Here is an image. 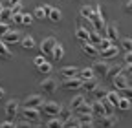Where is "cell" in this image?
Listing matches in <instances>:
<instances>
[{
  "mask_svg": "<svg viewBox=\"0 0 132 128\" xmlns=\"http://www.w3.org/2000/svg\"><path fill=\"white\" fill-rule=\"evenodd\" d=\"M19 114L22 115V121H28V123H40V112L39 108H26L22 106L19 110Z\"/></svg>",
  "mask_w": 132,
  "mask_h": 128,
  "instance_id": "obj_1",
  "label": "cell"
},
{
  "mask_svg": "<svg viewBox=\"0 0 132 128\" xmlns=\"http://www.w3.org/2000/svg\"><path fill=\"white\" fill-rule=\"evenodd\" d=\"M40 108H42V112H44L46 115H50V117H57L59 110H61V104L55 103V101H48V103H42Z\"/></svg>",
  "mask_w": 132,
  "mask_h": 128,
  "instance_id": "obj_2",
  "label": "cell"
},
{
  "mask_svg": "<svg viewBox=\"0 0 132 128\" xmlns=\"http://www.w3.org/2000/svg\"><path fill=\"white\" fill-rule=\"evenodd\" d=\"M42 103H44V97L39 95V93H35V95H28L24 99V103H22V106H26V108H40Z\"/></svg>",
  "mask_w": 132,
  "mask_h": 128,
  "instance_id": "obj_3",
  "label": "cell"
},
{
  "mask_svg": "<svg viewBox=\"0 0 132 128\" xmlns=\"http://www.w3.org/2000/svg\"><path fill=\"white\" fill-rule=\"evenodd\" d=\"M112 83H114V88H116V92H121V90H125V88H128L130 86V79H127L125 75H116L114 79H112Z\"/></svg>",
  "mask_w": 132,
  "mask_h": 128,
  "instance_id": "obj_4",
  "label": "cell"
},
{
  "mask_svg": "<svg viewBox=\"0 0 132 128\" xmlns=\"http://www.w3.org/2000/svg\"><path fill=\"white\" fill-rule=\"evenodd\" d=\"M108 66H110V64H108L106 60H97V62H94V66H92V70H94L95 77H106Z\"/></svg>",
  "mask_w": 132,
  "mask_h": 128,
  "instance_id": "obj_5",
  "label": "cell"
},
{
  "mask_svg": "<svg viewBox=\"0 0 132 128\" xmlns=\"http://www.w3.org/2000/svg\"><path fill=\"white\" fill-rule=\"evenodd\" d=\"M20 39H22V33L20 31H13V29H9L6 35H2L4 44H16V42H20Z\"/></svg>",
  "mask_w": 132,
  "mask_h": 128,
  "instance_id": "obj_6",
  "label": "cell"
},
{
  "mask_svg": "<svg viewBox=\"0 0 132 128\" xmlns=\"http://www.w3.org/2000/svg\"><path fill=\"white\" fill-rule=\"evenodd\" d=\"M55 44H57V40H55L53 37L44 39V40L40 42V51H42V55H52L53 48H55Z\"/></svg>",
  "mask_w": 132,
  "mask_h": 128,
  "instance_id": "obj_7",
  "label": "cell"
},
{
  "mask_svg": "<svg viewBox=\"0 0 132 128\" xmlns=\"http://www.w3.org/2000/svg\"><path fill=\"white\" fill-rule=\"evenodd\" d=\"M99 55H101V59H103V60H110V59H116V57L119 55V46L112 44L110 48H106V50H103V51H99Z\"/></svg>",
  "mask_w": 132,
  "mask_h": 128,
  "instance_id": "obj_8",
  "label": "cell"
},
{
  "mask_svg": "<svg viewBox=\"0 0 132 128\" xmlns=\"http://www.w3.org/2000/svg\"><path fill=\"white\" fill-rule=\"evenodd\" d=\"M57 81H55V79H52V77H46L44 79V81L40 83V90L44 92V93H53L55 90H57Z\"/></svg>",
  "mask_w": 132,
  "mask_h": 128,
  "instance_id": "obj_9",
  "label": "cell"
},
{
  "mask_svg": "<svg viewBox=\"0 0 132 128\" xmlns=\"http://www.w3.org/2000/svg\"><path fill=\"white\" fill-rule=\"evenodd\" d=\"M81 84H82V81H81V79L79 77H72V79H64V81H62V88L64 90H79L81 88Z\"/></svg>",
  "mask_w": 132,
  "mask_h": 128,
  "instance_id": "obj_10",
  "label": "cell"
},
{
  "mask_svg": "<svg viewBox=\"0 0 132 128\" xmlns=\"http://www.w3.org/2000/svg\"><path fill=\"white\" fill-rule=\"evenodd\" d=\"M94 123H97L99 128H114L116 126V117L114 115H103V117H99Z\"/></svg>",
  "mask_w": 132,
  "mask_h": 128,
  "instance_id": "obj_11",
  "label": "cell"
},
{
  "mask_svg": "<svg viewBox=\"0 0 132 128\" xmlns=\"http://www.w3.org/2000/svg\"><path fill=\"white\" fill-rule=\"evenodd\" d=\"M19 108H20V104L16 103L15 99H13V101H7V104H6V115H7V119L16 117V114H19Z\"/></svg>",
  "mask_w": 132,
  "mask_h": 128,
  "instance_id": "obj_12",
  "label": "cell"
},
{
  "mask_svg": "<svg viewBox=\"0 0 132 128\" xmlns=\"http://www.w3.org/2000/svg\"><path fill=\"white\" fill-rule=\"evenodd\" d=\"M105 37L114 44L116 40L119 39V31H118V28H116L114 24H110V26H106V29H105Z\"/></svg>",
  "mask_w": 132,
  "mask_h": 128,
  "instance_id": "obj_13",
  "label": "cell"
},
{
  "mask_svg": "<svg viewBox=\"0 0 132 128\" xmlns=\"http://www.w3.org/2000/svg\"><path fill=\"white\" fill-rule=\"evenodd\" d=\"M61 75H62V79L77 77L79 75V68L77 66H64V68H61Z\"/></svg>",
  "mask_w": 132,
  "mask_h": 128,
  "instance_id": "obj_14",
  "label": "cell"
},
{
  "mask_svg": "<svg viewBox=\"0 0 132 128\" xmlns=\"http://www.w3.org/2000/svg\"><path fill=\"white\" fill-rule=\"evenodd\" d=\"M90 106H92V115H94V119L97 117H103L105 115V108H103V104L99 103V101H94V103H90Z\"/></svg>",
  "mask_w": 132,
  "mask_h": 128,
  "instance_id": "obj_15",
  "label": "cell"
},
{
  "mask_svg": "<svg viewBox=\"0 0 132 128\" xmlns=\"http://www.w3.org/2000/svg\"><path fill=\"white\" fill-rule=\"evenodd\" d=\"M82 53L88 55V57H97L99 55V50H97V46H94L90 42H85V44H82Z\"/></svg>",
  "mask_w": 132,
  "mask_h": 128,
  "instance_id": "obj_16",
  "label": "cell"
},
{
  "mask_svg": "<svg viewBox=\"0 0 132 128\" xmlns=\"http://www.w3.org/2000/svg\"><path fill=\"white\" fill-rule=\"evenodd\" d=\"M77 77L81 79V81H90V79H95V73H94L92 68H82V70H79Z\"/></svg>",
  "mask_w": 132,
  "mask_h": 128,
  "instance_id": "obj_17",
  "label": "cell"
},
{
  "mask_svg": "<svg viewBox=\"0 0 132 128\" xmlns=\"http://www.w3.org/2000/svg\"><path fill=\"white\" fill-rule=\"evenodd\" d=\"M85 114H92V106H90V103H86V101L73 110V115H85Z\"/></svg>",
  "mask_w": 132,
  "mask_h": 128,
  "instance_id": "obj_18",
  "label": "cell"
},
{
  "mask_svg": "<svg viewBox=\"0 0 132 128\" xmlns=\"http://www.w3.org/2000/svg\"><path fill=\"white\" fill-rule=\"evenodd\" d=\"M72 115H73V110H72V108H64V106H61L59 114H57V117H59V121H61V123H64L66 119H70Z\"/></svg>",
  "mask_w": 132,
  "mask_h": 128,
  "instance_id": "obj_19",
  "label": "cell"
},
{
  "mask_svg": "<svg viewBox=\"0 0 132 128\" xmlns=\"http://www.w3.org/2000/svg\"><path fill=\"white\" fill-rule=\"evenodd\" d=\"M20 44H22L24 50H33V48H35V39L31 35H26V37L20 39Z\"/></svg>",
  "mask_w": 132,
  "mask_h": 128,
  "instance_id": "obj_20",
  "label": "cell"
},
{
  "mask_svg": "<svg viewBox=\"0 0 132 128\" xmlns=\"http://www.w3.org/2000/svg\"><path fill=\"white\" fill-rule=\"evenodd\" d=\"M61 19H62V15H61V11L57 9V7H52V11L48 13V19L46 20H52V22H61Z\"/></svg>",
  "mask_w": 132,
  "mask_h": 128,
  "instance_id": "obj_21",
  "label": "cell"
},
{
  "mask_svg": "<svg viewBox=\"0 0 132 128\" xmlns=\"http://www.w3.org/2000/svg\"><path fill=\"white\" fill-rule=\"evenodd\" d=\"M62 55H64V48H62V44L57 42L55 48H53V51H52V59H53V60H61Z\"/></svg>",
  "mask_w": 132,
  "mask_h": 128,
  "instance_id": "obj_22",
  "label": "cell"
},
{
  "mask_svg": "<svg viewBox=\"0 0 132 128\" xmlns=\"http://www.w3.org/2000/svg\"><path fill=\"white\" fill-rule=\"evenodd\" d=\"M75 37H77L82 44H85V42H88V31L82 28V26H79V28L75 29Z\"/></svg>",
  "mask_w": 132,
  "mask_h": 128,
  "instance_id": "obj_23",
  "label": "cell"
},
{
  "mask_svg": "<svg viewBox=\"0 0 132 128\" xmlns=\"http://www.w3.org/2000/svg\"><path fill=\"white\" fill-rule=\"evenodd\" d=\"M81 88L85 90V92H88V93H92V92L97 88V83H95V79H90V81H82Z\"/></svg>",
  "mask_w": 132,
  "mask_h": 128,
  "instance_id": "obj_24",
  "label": "cell"
},
{
  "mask_svg": "<svg viewBox=\"0 0 132 128\" xmlns=\"http://www.w3.org/2000/svg\"><path fill=\"white\" fill-rule=\"evenodd\" d=\"M110 104H112V108H118V103H119V97H118V93L116 92H106V97H105Z\"/></svg>",
  "mask_w": 132,
  "mask_h": 128,
  "instance_id": "obj_25",
  "label": "cell"
},
{
  "mask_svg": "<svg viewBox=\"0 0 132 128\" xmlns=\"http://www.w3.org/2000/svg\"><path fill=\"white\" fill-rule=\"evenodd\" d=\"M92 95H94V101H101V99H105V97H106V90H105V88H101V86H97V88L92 92Z\"/></svg>",
  "mask_w": 132,
  "mask_h": 128,
  "instance_id": "obj_26",
  "label": "cell"
},
{
  "mask_svg": "<svg viewBox=\"0 0 132 128\" xmlns=\"http://www.w3.org/2000/svg\"><path fill=\"white\" fill-rule=\"evenodd\" d=\"M79 15H81L82 20H90V19H92V7H90V6H82V7L79 9Z\"/></svg>",
  "mask_w": 132,
  "mask_h": 128,
  "instance_id": "obj_27",
  "label": "cell"
},
{
  "mask_svg": "<svg viewBox=\"0 0 132 128\" xmlns=\"http://www.w3.org/2000/svg\"><path fill=\"white\" fill-rule=\"evenodd\" d=\"M82 103H85V95H81V93H79V95H75V97L70 101V106H68V108L75 110V108H77V106H81Z\"/></svg>",
  "mask_w": 132,
  "mask_h": 128,
  "instance_id": "obj_28",
  "label": "cell"
},
{
  "mask_svg": "<svg viewBox=\"0 0 132 128\" xmlns=\"http://www.w3.org/2000/svg\"><path fill=\"white\" fill-rule=\"evenodd\" d=\"M101 39H103V37L99 35L97 31H90V33H88V42H90V44H94V46H97L99 42H101Z\"/></svg>",
  "mask_w": 132,
  "mask_h": 128,
  "instance_id": "obj_29",
  "label": "cell"
},
{
  "mask_svg": "<svg viewBox=\"0 0 132 128\" xmlns=\"http://www.w3.org/2000/svg\"><path fill=\"white\" fill-rule=\"evenodd\" d=\"M77 126H79V121H77L75 115H72L70 119H66V121L62 123V128H77Z\"/></svg>",
  "mask_w": 132,
  "mask_h": 128,
  "instance_id": "obj_30",
  "label": "cell"
},
{
  "mask_svg": "<svg viewBox=\"0 0 132 128\" xmlns=\"http://www.w3.org/2000/svg\"><path fill=\"white\" fill-rule=\"evenodd\" d=\"M118 108H119L121 112H128V110H130V99L121 97V99H119V103H118Z\"/></svg>",
  "mask_w": 132,
  "mask_h": 128,
  "instance_id": "obj_31",
  "label": "cell"
},
{
  "mask_svg": "<svg viewBox=\"0 0 132 128\" xmlns=\"http://www.w3.org/2000/svg\"><path fill=\"white\" fill-rule=\"evenodd\" d=\"M52 70H53V66H52V64H50L48 60H44L40 66H39V71L44 73V75H50V73H52Z\"/></svg>",
  "mask_w": 132,
  "mask_h": 128,
  "instance_id": "obj_32",
  "label": "cell"
},
{
  "mask_svg": "<svg viewBox=\"0 0 132 128\" xmlns=\"http://www.w3.org/2000/svg\"><path fill=\"white\" fill-rule=\"evenodd\" d=\"M11 20V9L9 7H2V13H0V22H9Z\"/></svg>",
  "mask_w": 132,
  "mask_h": 128,
  "instance_id": "obj_33",
  "label": "cell"
},
{
  "mask_svg": "<svg viewBox=\"0 0 132 128\" xmlns=\"http://www.w3.org/2000/svg\"><path fill=\"white\" fill-rule=\"evenodd\" d=\"M0 57L2 59H9L11 57V51L7 50V44H4L2 40H0Z\"/></svg>",
  "mask_w": 132,
  "mask_h": 128,
  "instance_id": "obj_34",
  "label": "cell"
},
{
  "mask_svg": "<svg viewBox=\"0 0 132 128\" xmlns=\"http://www.w3.org/2000/svg\"><path fill=\"white\" fill-rule=\"evenodd\" d=\"M46 128H62V123L59 121V117H52L46 123Z\"/></svg>",
  "mask_w": 132,
  "mask_h": 128,
  "instance_id": "obj_35",
  "label": "cell"
},
{
  "mask_svg": "<svg viewBox=\"0 0 132 128\" xmlns=\"http://www.w3.org/2000/svg\"><path fill=\"white\" fill-rule=\"evenodd\" d=\"M33 17H35L37 20H46V13H44V9H42V6H39L35 11H33Z\"/></svg>",
  "mask_w": 132,
  "mask_h": 128,
  "instance_id": "obj_36",
  "label": "cell"
},
{
  "mask_svg": "<svg viewBox=\"0 0 132 128\" xmlns=\"http://www.w3.org/2000/svg\"><path fill=\"white\" fill-rule=\"evenodd\" d=\"M79 123H94V115L92 114H85V115H75Z\"/></svg>",
  "mask_w": 132,
  "mask_h": 128,
  "instance_id": "obj_37",
  "label": "cell"
},
{
  "mask_svg": "<svg viewBox=\"0 0 132 128\" xmlns=\"http://www.w3.org/2000/svg\"><path fill=\"white\" fill-rule=\"evenodd\" d=\"M121 48L125 51H132V40L128 39V37H125L123 40H121Z\"/></svg>",
  "mask_w": 132,
  "mask_h": 128,
  "instance_id": "obj_38",
  "label": "cell"
},
{
  "mask_svg": "<svg viewBox=\"0 0 132 128\" xmlns=\"http://www.w3.org/2000/svg\"><path fill=\"white\" fill-rule=\"evenodd\" d=\"M110 46H112V42H110L108 39H101V42L97 44V50L103 51V50H106V48H110Z\"/></svg>",
  "mask_w": 132,
  "mask_h": 128,
  "instance_id": "obj_39",
  "label": "cell"
},
{
  "mask_svg": "<svg viewBox=\"0 0 132 128\" xmlns=\"http://www.w3.org/2000/svg\"><path fill=\"white\" fill-rule=\"evenodd\" d=\"M31 22H33V17L29 13H22V24L24 26H31Z\"/></svg>",
  "mask_w": 132,
  "mask_h": 128,
  "instance_id": "obj_40",
  "label": "cell"
},
{
  "mask_svg": "<svg viewBox=\"0 0 132 128\" xmlns=\"http://www.w3.org/2000/svg\"><path fill=\"white\" fill-rule=\"evenodd\" d=\"M11 20L16 22V24H22V13H15V15H11Z\"/></svg>",
  "mask_w": 132,
  "mask_h": 128,
  "instance_id": "obj_41",
  "label": "cell"
},
{
  "mask_svg": "<svg viewBox=\"0 0 132 128\" xmlns=\"http://www.w3.org/2000/svg\"><path fill=\"white\" fill-rule=\"evenodd\" d=\"M7 31H9V26H7L6 22H0V37H2V35H6Z\"/></svg>",
  "mask_w": 132,
  "mask_h": 128,
  "instance_id": "obj_42",
  "label": "cell"
},
{
  "mask_svg": "<svg viewBox=\"0 0 132 128\" xmlns=\"http://www.w3.org/2000/svg\"><path fill=\"white\" fill-rule=\"evenodd\" d=\"M125 66H132V51L125 53Z\"/></svg>",
  "mask_w": 132,
  "mask_h": 128,
  "instance_id": "obj_43",
  "label": "cell"
},
{
  "mask_svg": "<svg viewBox=\"0 0 132 128\" xmlns=\"http://www.w3.org/2000/svg\"><path fill=\"white\" fill-rule=\"evenodd\" d=\"M15 128H31V123H28V121H20V123H15Z\"/></svg>",
  "mask_w": 132,
  "mask_h": 128,
  "instance_id": "obj_44",
  "label": "cell"
},
{
  "mask_svg": "<svg viewBox=\"0 0 132 128\" xmlns=\"http://www.w3.org/2000/svg\"><path fill=\"white\" fill-rule=\"evenodd\" d=\"M44 60H46V59H44V55H39V57H35V59H33V64H35V66L39 68V66H40V64H42Z\"/></svg>",
  "mask_w": 132,
  "mask_h": 128,
  "instance_id": "obj_45",
  "label": "cell"
},
{
  "mask_svg": "<svg viewBox=\"0 0 132 128\" xmlns=\"http://www.w3.org/2000/svg\"><path fill=\"white\" fill-rule=\"evenodd\" d=\"M0 128H15V123L9 119V121H4L2 124H0Z\"/></svg>",
  "mask_w": 132,
  "mask_h": 128,
  "instance_id": "obj_46",
  "label": "cell"
},
{
  "mask_svg": "<svg viewBox=\"0 0 132 128\" xmlns=\"http://www.w3.org/2000/svg\"><path fill=\"white\" fill-rule=\"evenodd\" d=\"M9 9H11V15H15V13H22V6H20V4H16V6L9 7Z\"/></svg>",
  "mask_w": 132,
  "mask_h": 128,
  "instance_id": "obj_47",
  "label": "cell"
},
{
  "mask_svg": "<svg viewBox=\"0 0 132 128\" xmlns=\"http://www.w3.org/2000/svg\"><path fill=\"white\" fill-rule=\"evenodd\" d=\"M77 128H94V123H79Z\"/></svg>",
  "mask_w": 132,
  "mask_h": 128,
  "instance_id": "obj_48",
  "label": "cell"
},
{
  "mask_svg": "<svg viewBox=\"0 0 132 128\" xmlns=\"http://www.w3.org/2000/svg\"><path fill=\"white\" fill-rule=\"evenodd\" d=\"M42 9H44V13H46V19H48V13L52 11V6H48V4H46V6H42Z\"/></svg>",
  "mask_w": 132,
  "mask_h": 128,
  "instance_id": "obj_49",
  "label": "cell"
},
{
  "mask_svg": "<svg viewBox=\"0 0 132 128\" xmlns=\"http://www.w3.org/2000/svg\"><path fill=\"white\" fill-rule=\"evenodd\" d=\"M7 4L13 7V6H16V4H20V0H7Z\"/></svg>",
  "mask_w": 132,
  "mask_h": 128,
  "instance_id": "obj_50",
  "label": "cell"
},
{
  "mask_svg": "<svg viewBox=\"0 0 132 128\" xmlns=\"http://www.w3.org/2000/svg\"><path fill=\"white\" fill-rule=\"evenodd\" d=\"M130 6H132V2H130V0H127V4H125V11H127V13H130Z\"/></svg>",
  "mask_w": 132,
  "mask_h": 128,
  "instance_id": "obj_51",
  "label": "cell"
},
{
  "mask_svg": "<svg viewBox=\"0 0 132 128\" xmlns=\"http://www.w3.org/2000/svg\"><path fill=\"white\" fill-rule=\"evenodd\" d=\"M4 95H6V92H4V88H0V99H2V97H4Z\"/></svg>",
  "mask_w": 132,
  "mask_h": 128,
  "instance_id": "obj_52",
  "label": "cell"
},
{
  "mask_svg": "<svg viewBox=\"0 0 132 128\" xmlns=\"http://www.w3.org/2000/svg\"><path fill=\"white\" fill-rule=\"evenodd\" d=\"M2 7H4V6H2V4H0V13H2Z\"/></svg>",
  "mask_w": 132,
  "mask_h": 128,
  "instance_id": "obj_53",
  "label": "cell"
}]
</instances>
